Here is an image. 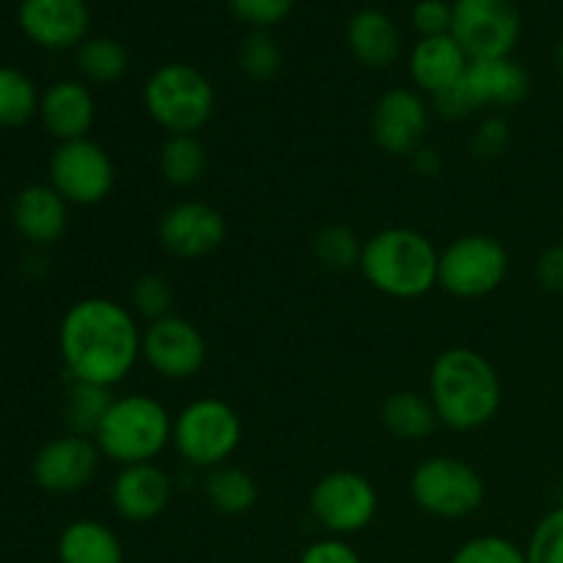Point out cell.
<instances>
[{
    "mask_svg": "<svg viewBox=\"0 0 563 563\" xmlns=\"http://www.w3.org/2000/svg\"><path fill=\"white\" fill-rule=\"evenodd\" d=\"M141 319L113 297H82L60 317L58 352L75 383L113 390L141 363Z\"/></svg>",
    "mask_w": 563,
    "mask_h": 563,
    "instance_id": "cell-1",
    "label": "cell"
},
{
    "mask_svg": "<svg viewBox=\"0 0 563 563\" xmlns=\"http://www.w3.org/2000/svg\"><path fill=\"white\" fill-rule=\"evenodd\" d=\"M427 396L438 421L451 432H476L495 421L504 407L498 368L473 346H449L429 368Z\"/></svg>",
    "mask_w": 563,
    "mask_h": 563,
    "instance_id": "cell-2",
    "label": "cell"
},
{
    "mask_svg": "<svg viewBox=\"0 0 563 563\" xmlns=\"http://www.w3.org/2000/svg\"><path fill=\"white\" fill-rule=\"evenodd\" d=\"M440 251L427 234L407 225H388L363 240L361 275L390 300H418L438 286Z\"/></svg>",
    "mask_w": 563,
    "mask_h": 563,
    "instance_id": "cell-3",
    "label": "cell"
},
{
    "mask_svg": "<svg viewBox=\"0 0 563 563\" xmlns=\"http://www.w3.org/2000/svg\"><path fill=\"white\" fill-rule=\"evenodd\" d=\"M174 440V416L152 394L130 390L113 396L102 423L93 432L102 460L119 467L154 462Z\"/></svg>",
    "mask_w": 563,
    "mask_h": 563,
    "instance_id": "cell-4",
    "label": "cell"
},
{
    "mask_svg": "<svg viewBox=\"0 0 563 563\" xmlns=\"http://www.w3.org/2000/svg\"><path fill=\"white\" fill-rule=\"evenodd\" d=\"M143 108L165 135H198L218 110V91L198 66L170 60L143 82Z\"/></svg>",
    "mask_w": 563,
    "mask_h": 563,
    "instance_id": "cell-5",
    "label": "cell"
},
{
    "mask_svg": "<svg viewBox=\"0 0 563 563\" xmlns=\"http://www.w3.org/2000/svg\"><path fill=\"white\" fill-rule=\"evenodd\" d=\"M179 460L192 471H214L229 465L242 445V418L218 396H198L174 416V440Z\"/></svg>",
    "mask_w": 563,
    "mask_h": 563,
    "instance_id": "cell-6",
    "label": "cell"
},
{
    "mask_svg": "<svg viewBox=\"0 0 563 563\" xmlns=\"http://www.w3.org/2000/svg\"><path fill=\"white\" fill-rule=\"evenodd\" d=\"M410 498L434 520H465L487 500V484L471 462L451 454L418 462L410 476Z\"/></svg>",
    "mask_w": 563,
    "mask_h": 563,
    "instance_id": "cell-7",
    "label": "cell"
},
{
    "mask_svg": "<svg viewBox=\"0 0 563 563\" xmlns=\"http://www.w3.org/2000/svg\"><path fill=\"white\" fill-rule=\"evenodd\" d=\"M509 251L493 234H462L440 251L438 286L456 300H482L504 286Z\"/></svg>",
    "mask_w": 563,
    "mask_h": 563,
    "instance_id": "cell-8",
    "label": "cell"
},
{
    "mask_svg": "<svg viewBox=\"0 0 563 563\" xmlns=\"http://www.w3.org/2000/svg\"><path fill=\"white\" fill-rule=\"evenodd\" d=\"M308 511L328 537L350 539L377 520L379 493L363 473L330 471L308 493Z\"/></svg>",
    "mask_w": 563,
    "mask_h": 563,
    "instance_id": "cell-9",
    "label": "cell"
},
{
    "mask_svg": "<svg viewBox=\"0 0 563 563\" xmlns=\"http://www.w3.org/2000/svg\"><path fill=\"white\" fill-rule=\"evenodd\" d=\"M47 176V185L69 207H97L113 192L115 163L102 143L93 137H80L53 148Z\"/></svg>",
    "mask_w": 563,
    "mask_h": 563,
    "instance_id": "cell-10",
    "label": "cell"
},
{
    "mask_svg": "<svg viewBox=\"0 0 563 563\" xmlns=\"http://www.w3.org/2000/svg\"><path fill=\"white\" fill-rule=\"evenodd\" d=\"M451 36L471 60L506 58L520 42L522 20L515 0H454Z\"/></svg>",
    "mask_w": 563,
    "mask_h": 563,
    "instance_id": "cell-11",
    "label": "cell"
},
{
    "mask_svg": "<svg viewBox=\"0 0 563 563\" xmlns=\"http://www.w3.org/2000/svg\"><path fill=\"white\" fill-rule=\"evenodd\" d=\"M432 124V102L410 86H394L383 91L368 115L372 141L390 157H410L427 141Z\"/></svg>",
    "mask_w": 563,
    "mask_h": 563,
    "instance_id": "cell-12",
    "label": "cell"
},
{
    "mask_svg": "<svg viewBox=\"0 0 563 563\" xmlns=\"http://www.w3.org/2000/svg\"><path fill=\"white\" fill-rule=\"evenodd\" d=\"M207 339L190 319L170 313V317L148 322L143 328L141 361L168 383H185L201 374L207 363Z\"/></svg>",
    "mask_w": 563,
    "mask_h": 563,
    "instance_id": "cell-13",
    "label": "cell"
},
{
    "mask_svg": "<svg viewBox=\"0 0 563 563\" xmlns=\"http://www.w3.org/2000/svg\"><path fill=\"white\" fill-rule=\"evenodd\" d=\"M225 218L218 207L201 198H185L163 212L157 223V240L168 256L179 262H198L225 242Z\"/></svg>",
    "mask_w": 563,
    "mask_h": 563,
    "instance_id": "cell-14",
    "label": "cell"
},
{
    "mask_svg": "<svg viewBox=\"0 0 563 563\" xmlns=\"http://www.w3.org/2000/svg\"><path fill=\"white\" fill-rule=\"evenodd\" d=\"M102 454H99L93 438L82 434H60L47 440L33 456V482L49 495H75L80 489L91 487L97 478Z\"/></svg>",
    "mask_w": 563,
    "mask_h": 563,
    "instance_id": "cell-15",
    "label": "cell"
},
{
    "mask_svg": "<svg viewBox=\"0 0 563 563\" xmlns=\"http://www.w3.org/2000/svg\"><path fill=\"white\" fill-rule=\"evenodd\" d=\"M20 31L42 49H77L91 31L86 0H20Z\"/></svg>",
    "mask_w": 563,
    "mask_h": 563,
    "instance_id": "cell-16",
    "label": "cell"
},
{
    "mask_svg": "<svg viewBox=\"0 0 563 563\" xmlns=\"http://www.w3.org/2000/svg\"><path fill=\"white\" fill-rule=\"evenodd\" d=\"M174 493V476L163 471L157 462H146V465L119 467L110 484V504L121 520L130 526H143L168 511Z\"/></svg>",
    "mask_w": 563,
    "mask_h": 563,
    "instance_id": "cell-17",
    "label": "cell"
},
{
    "mask_svg": "<svg viewBox=\"0 0 563 563\" xmlns=\"http://www.w3.org/2000/svg\"><path fill=\"white\" fill-rule=\"evenodd\" d=\"M462 91L471 102L473 113L478 110L515 108L531 91V77L526 66L517 64L511 55L506 58H478L471 60L465 77H462Z\"/></svg>",
    "mask_w": 563,
    "mask_h": 563,
    "instance_id": "cell-18",
    "label": "cell"
},
{
    "mask_svg": "<svg viewBox=\"0 0 563 563\" xmlns=\"http://www.w3.org/2000/svg\"><path fill=\"white\" fill-rule=\"evenodd\" d=\"M38 121L58 143L91 137L97 121V99L88 82L82 80H55L42 91Z\"/></svg>",
    "mask_w": 563,
    "mask_h": 563,
    "instance_id": "cell-19",
    "label": "cell"
},
{
    "mask_svg": "<svg viewBox=\"0 0 563 563\" xmlns=\"http://www.w3.org/2000/svg\"><path fill=\"white\" fill-rule=\"evenodd\" d=\"M11 225L36 251L53 247L69 229V203L49 185H27L11 201Z\"/></svg>",
    "mask_w": 563,
    "mask_h": 563,
    "instance_id": "cell-20",
    "label": "cell"
},
{
    "mask_svg": "<svg viewBox=\"0 0 563 563\" xmlns=\"http://www.w3.org/2000/svg\"><path fill=\"white\" fill-rule=\"evenodd\" d=\"M467 66H471V55L465 53V47L451 33L418 38L412 44L410 55H407V71H410L412 88L429 99L460 86Z\"/></svg>",
    "mask_w": 563,
    "mask_h": 563,
    "instance_id": "cell-21",
    "label": "cell"
},
{
    "mask_svg": "<svg viewBox=\"0 0 563 563\" xmlns=\"http://www.w3.org/2000/svg\"><path fill=\"white\" fill-rule=\"evenodd\" d=\"M346 44L357 64L368 66V69H388L401 55L399 27L379 9H361L350 16Z\"/></svg>",
    "mask_w": 563,
    "mask_h": 563,
    "instance_id": "cell-22",
    "label": "cell"
},
{
    "mask_svg": "<svg viewBox=\"0 0 563 563\" xmlns=\"http://www.w3.org/2000/svg\"><path fill=\"white\" fill-rule=\"evenodd\" d=\"M55 555L58 563H124L126 559L119 533L93 517H80L64 526Z\"/></svg>",
    "mask_w": 563,
    "mask_h": 563,
    "instance_id": "cell-23",
    "label": "cell"
},
{
    "mask_svg": "<svg viewBox=\"0 0 563 563\" xmlns=\"http://www.w3.org/2000/svg\"><path fill=\"white\" fill-rule=\"evenodd\" d=\"M379 421L385 432L401 443H423L432 438L440 423L429 396L412 394V390L390 394L379 407Z\"/></svg>",
    "mask_w": 563,
    "mask_h": 563,
    "instance_id": "cell-24",
    "label": "cell"
},
{
    "mask_svg": "<svg viewBox=\"0 0 563 563\" xmlns=\"http://www.w3.org/2000/svg\"><path fill=\"white\" fill-rule=\"evenodd\" d=\"M203 498L225 517L247 515L258 504V482L236 465H220L203 476Z\"/></svg>",
    "mask_w": 563,
    "mask_h": 563,
    "instance_id": "cell-25",
    "label": "cell"
},
{
    "mask_svg": "<svg viewBox=\"0 0 563 563\" xmlns=\"http://www.w3.org/2000/svg\"><path fill=\"white\" fill-rule=\"evenodd\" d=\"M159 176L176 190L196 187L207 176L209 154L198 135H168L159 146Z\"/></svg>",
    "mask_w": 563,
    "mask_h": 563,
    "instance_id": "cell-26",
    "label": "cell"
},
{
    "mask_svg": "<svg viewBox=\"0 0 563 563\" xmlns=\"http://www.w3.org/2000/svg\"><path fill=\"white\" fill-rule=\"evenodd\" d=\"M75 66L82 82L113 86L130 71V49L113 36H88L75 49Z\"/></svg>",
    "mask_w": 563,
    "mask_h": 563,
    "instance_id": "cell-27",
    "label": "cell"
},
{
    "mask_svg": "<svg viewBox=\"0 0 563 563\" xmlns=\"http://www.w3.org/2000/svg\"><path fill=\"white\" fill-rule=\"evenodd\" d=\"M42 91L27 71L0 66V130H20L38 119Z\"/></svg>",
    "mask_w": 563,
    "mask_h": 563,
    "instance_id": "cell-28",
    "label": "cell"
},
{
    "mask_svg": "<svg viewBox=\"0 0 563 563\" xmlns=\"http://www.w3.org/2000/svg\"><path fill=\"white\" fill-rule=\"evenodd\" d=\"M110 401H113V390L99 388V385L75 383L69 379V388L64 396V423L66 432L82 434V438H93V432L102 423L104 412H108Z\"/></svg>",
    "mask_w": 563,
    "mask_h": 563,
    "instance_id": "cell-29",
    "label": "cell"
},
{
    "mask_svg": "<svg viewBox=\"0 0 563 563\" xmlns=\"http://www.w3.org/2000/svg\"><path fill=\"white\" fill-rule=\"evenodd\" d=\"M236 60H240V69L247 80L269 82L284 69V49H280L273 31H251L242 38Z\"/></svg>",
    "mask_w": 563,
    "mask_h": 563,
    "instance_id": "cell-30",
    "label": "cell"
},
{
    "mask_svg": "<svg viewBox=\"0 0 563 563\" xmlns=\"http://www.w3.org/2000/svg\"><path fill=\"white\" fill-rule=\"evenodd\" d=\"M363 242L350 225H324L313 236V258L322 264L324 269H333V273H346V269H355L361 264Z\"/></svg>",
    "mask_w": 563,
    "mask_h": 563,
    "instance_id": "cell-31",
    "label": "cell"
},
{
    "mask_svg": "<svg viewBox=\"0 0 563 563\" xmlns=\"http://www.w3.org/2000/svg\"><path fill=\"white\" fill-rule=\"evenodd\" d=\"M130 308L143 322H157L174 313V286L165 275L143 273L130 289Z\"/></svg>",
    "mask_w": 563,
    "mask_h": 563,
    "instance_id": "cell-32",
    "label": "cell"
},
{
    "mask_svg": "<svg viewBox=\"0 0 563 563\" xmlns=\"http://www.w3.org/2000/svg\"><path fill=\"white\" fill-rule=\"evenodd\" d=\"M451 563H528L526 548L498 533H482L456 548Z\"/></svg>",
    "mask_w": 563,
    "mask_h": 563,
    "instance_id": "cell-33",
    "label": "cell"
},
{
    "mask_svg": "<svg viewBox=\"0 0 563 563\" xmlns=\"http://www.w3.org/2000/svg\"><path fill=\"white\" fill-rule=\"evenodd\" d=\"M526 555L528 563H563V504L533 526Z\"/></svg>",
    "mask_w": 563,
    "mask_h": 563,
    "instance_id": "cell-34",
    "label": "cell"
},
{
    "mask_svg": "<svg viewBox=\"0 0 563 563\" xmlns=\"http://www.w3.org/2000/svg\"><path fill=\"white\" fill-rule=\"evenodd\" d=\"M297 0H229V9L251 31H269L291 14Z\"/></svg>",
    "mask_w": 563,
    "mask_h": 563,
    "instance_id": "cell-35",
    "label": "cell"
},
{
    "mask_svg": "<svg viewBox=\"0 0 563 563\" xmlns=\"http://www.w3.org/2000/svg\"><path fill=\"white\" fill-rule=\"evenodd\" d=\"M511 141L509 121L498 113H489L487 119H482V124L476 126L471 137V152L478 159H495L506 152Z\"/></svg>",
    "mask_w": 563,
    "mask_h": 563,
    "instance_id": "cell-36",
    "label": "cell"
},
{
    "mask_svg": "<svg viewBox=\"0 0 563 563\" xmlns=\"http://www.w3.org/2000/svg\"><path fill=\"white\" fill-rule=\"evenodd\" d=\"M451 20H454V9L445 0H418L410 11V22L418 38L445 36L451 33Z\"/></svg>",
    "mask_w": 563,
    "mask_h": 563,
    "instance_id": "cell-37",
    "label": "cell"
},
{
    "mask_svg": "<svg viewBox=\"0 0 563 563\" xmlns=\"http://www.w3.org/2000/svg\"><path fill=\"white\" fill-rule=\"evenodd\" d=\"M297 563H363V559L346 539L322 537L302 550Z\"/></svg>",
    "mask_w": 563,
    "mask_h": 563,
    "instance_id": "cell-38",
    "label": "cell"
},
{
    "mask_svg": "<svg viewBox=\"0 0 563 563\" xmlns=\"http://www.w3.org/2000/svg\"><path fill=\"white\" fill-rule=\"evenodd\" d=\"M537 280L542 289L563 295V242L542 251L537 262Z\"/></svg>",
    "mask_w": 563,
    "mask_h": 563,
    "instance_id": "cell-39",
    "label": "cell"
},
{
    "mask_svg": "<svg viewBox=\"0 0 563 563\" xmlns=\"http://www.w3.org/2000/svg\"><path fill=\"white\" fill-rule=\"evenodd\" d=\"M432 110L449 121H460V119H467V115H473V108L471 102H467L462 86H454L449 88V91L432 97Z\"/></svg>",
    "mask_w": 563,
    "mask_h": 563,
    "instance_id": "cell-40",
    "label": "cell"
},
{
    "mask_svg": "<svg viewBox=\"0 0 563 563\" xmlns=\"http://www.w3.org/2000/svg\"><path fill=\"white\" fill-rule=\"evenodd\" d=\"M407 159H410L412 170H416L418 176H427V179H432V176H438L440 170H443V157H440L438 148L427 146V143L418 146Z\"/></svg>",
    "mask_w": 563,
    "mask_h": 563,
    "instance_id": "cell-41",
    "label": "cell"
},
{
    "mask_svg": "<svg viewBox=\"0 0 563 563\" xmlns=\"http://www.w3.org/2000/svg\"><path fill=\"white\" fill-rule=\"evenodd\" d=\"M555 66H559V71L563 75V38L555 44Z\"/></svg>",
    "mask_w": 563,
    "mask_h": 563,
    "instance_id": "cell-42",
    "label": "cell"
}]
</instances>
